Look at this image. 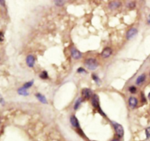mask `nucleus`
Instances as JSON below:
<instances>
[{
  "label": "nucleus",
  "instance_id": "24",
  "mask_svg": "<svg viewBox=\"0 0 150 141\" xmlns=\"http://www.w3.org/2000/svg\"><path fill=\"white\" fill-rule=\"evenodd\" d=\"M0 35H1V42H2L3 40H4V35H3V32L2 31V32L0 33Z\"/></svg>",
  "mask_w": 150,
  "mask_h": 141
},
{
  "label": "nucleus",
  "instance_id": "17",
  "mask_svg": "<svg viewBox=\"0 0 150 141\" xmlns=\"http://www.w3.org/2000/svg\"><path fill=\"white\" fill-rule=\"evenodd\" d=\"M33 83H34V81H29V82H27V83H24V85L23 86V87L27 89L30 88V87L33 85Z\"/></svg>",
  "mask_w": 150,
  "mask_h": 141
},
{
  "label": "nucleus",
  "instance_id": "6",
  "mask_svg": "<svg viewBox=\"0 0 150 141\" xmlns=\"http://www.w3.org/2000/svg\"><path fill=\"white\" fill-rule=\"evenodd\" d=\"M26 62L27 66L29 67H33L35 65V59L32 55L27 56L26 59Z\"/></svg>",
  "mask_w": 150,
  "mask_h": 141
},
{
  "label": "nucleus",
  "instance_id": "2",
  "mask_svg": "<svg viewBox=\"0 0 150 141\" xmlns=\"http://www.w3.org/2000/svg\"><path fill=\"white\" fill-rule=\"evenodd\" d=\"M112 124L114 126V129H115V132H116L117 136L119 137H122L124 135V129H123L122 126L118 123L114 122V121H112Z\"/></svg>",
  "mask_w": 150,
  "mask_h": 141
},
{
  "label": "nucleus",
  "instance_id": "13",
  "mask_svg": "<svg viewBox=\"0 0 150 141\" xmlns=\"http://www.w3.org/2000/svg\"><path fill=\"white\" fill-rule=\"evenodd\" d=\"M145 81H146V75L145 74H142V75H139L137 78V79H136V84L137 85H141Z\"/></svg>",
  "mask_w": 150,
  "mask_h": 141
},
{
  "label": "nucleus",
  "instance_id": "8",
  "mask_svg": "<svg viewBox=\"0 0 150 141\" xmlns=\"http://www.w3.org/2000/svg\"><path fill=\"white\" fill-rule=\"evenodd\" d=\"M128 103H129V105L130 107L134 108L138 105V100L135 97L130 96L129 98V100H128Z\"/></svg>",
  "mask_w": 150,
  "mask_h": 141
},
{
  "label": "nucleus",
  "instance_id": "22",
  "mask_svg": "<svg viewBox=\"0 0 150 141\" xmlns=\"http://www.w3.org/2000/svg\"><path fill=\"white\" fill-rule=\"evenodd\" d=\"M77 72H78V73H87L86 70L83 68H82V67H79L78 70H77Z\"/></svg>",
  "mask_w": 150,
  "mask_h": 141
},
{
  "label": "nucleus",
  "instance_id": "18",
  "mask_svg": "<svg viewBox=\"0 0 150 141\" xmlns=\"http://www.w3.org/2000/svg\"><path fill=\"white\" fill-rule=\"evenodd\" d=\"M145 133H146V139H149V138H150V126L147 127V128L145 129Z\"/></svg>",
  "mask_w": 150,
  "mask_h": 141
},
{
  "label": "nucleus",
  "instance_id": "23",
  "mask_svg": "<svg viewBox=\"0 0 150 141\" xmlns=\"http://www.w3.org/2000/svg\"><path fill=\"white\" fill-rule=\"evenodd\" d=\"M128 6H129L130 7H131V8H133V7H135V3L133 2H130Z\"/></svg>",
  "mask_w": 150,
  "mask_h": 141
},
{
  "label": "nucleus",
  "instance_id": "15",
  "mask_svg": "<svg viewBox=\"0 0 150 141\" xmlns=\"http://www.w3.org/2000/svg\"><path fill=\"white\" fill-rule=\"evenodd\" d=\"M81 102H82V99H81V98H78V100L76 101L75 104H74V110H77V109H78V107H80Z\"/></svg>",
  "mask_w": 150,
  "mask_h": 141
},
{
  "label": "nucleus",
  "instance_id": "30",
  "mask_svg": "<svg viewBox=\"0 0 150 141\" xmlns=\"http://www.w3.org/2000/svg\"><path fill=\"white\" fill-rule=\"evenodd\" d=\"M111 141H119V140H116V139H115V140H111Z\"/></svg>",
  "mask_w": 150,
  "mask_h": 141
},
{
  "label": "nucleus",
  "instance_id": "12",
  "mask_svg": "<svg viewBox=\"0 0 150 141\" xmlns=\"http://www.w3.org/2000/svg\"><path fill=\"white\" fill-rule=\"evenodd\" d=\"M35 96L37 98V100L40 101V102H42V103H43V104H47L48 103L46 98L45 97V96H43L41 94L37 93V94H35Z\"/></svg>",
  "mask_w": 150,
  "mask_h": 141
},
{
  "label": "nucleus",
  "instance_id": "27",
  "mask_svg": "<svg viewBox=\"0 0 150 141\" xmlns=\"http://www.w3.org/2000/svg\"><path fill=\"white\" fill-rule=\"evenodd\" d=\"M1 104L3 105H4V100H3V98L2 97H1Z\"/></svg>",
  "mask_w": 150,
  "mask_h": 141
},
{
  "label": "nucleus",
  "instance_id": "7",
  "mask_svg": "<svg viewBox=\"0 0 150 141\" xmlns=\"http://www.w3.org/2000/svg\"><path fill=\"white\" fill-rule=\"evenodd\" d=\"M81 94L85 99H89L92 94V92L89 89H83L81 91Z\"/></svg>",
  "mask_w": 150,
  "mask_h": 141
},
{
  "label": "nucleus",
  "instance_id": "5",
  "mask_svg": "<svg viewBox=\"0 0 150 141\" xmlns=\"http://www.w3.org/2000/svg\"><path fill=\"white\" fill-rule=\"evenodd\" d=\"M138 34V30L135 29V28H131L129 30L127 31V40H131L136 35Z\"/></svg>",
  "mask_w": 150,
  "mask_h": 141
},
{
  "label": "nucleus",
  "instance_id": "14",
  "mask_svg": "<svg viewBox=\"0 0 150 141\" xmlns=\"http://www.w3.org/2000/svg\"><path fill=\"white\" fill-rule=\"evenodd\" d=\"M18 93L21 96H28L29 95V92L27 91V89L24 88V87H21L20 89H18Z\"/></svg>",
  "mask_w": 150,
  "mask_h": 141
},
{
  "label": "nucleus",
  "instance_id": "28",
  "mask_svg": "<svg viewBox=\"0 0 150 141\" xmlns=\"http://www.w3.org/2000/svg\"><path fill=\"white\" fill-rule=\"evenodd\" d=\"M0 3H1V5H5V1L2 0V1H0Z\"/></svg>",
  "mask_w": 150,
  "mask_h": 141
},
{
  "label": "nucleus",
  "instance_id": "9",
  "mask_svg": "<svg viewBox=\"0 0 150 141\" xmlns=\"http://www.w3.org/2000/svg\"><path fill=\"white\" fill-rule=\"evenodd\" d=\"M111 54H112V50H111V48H109V47L108 48H105L103 50V52L101 53V55H102V56L103 58H109Z\"/></svg>",
  "mask_w": 150,
  "mask_h": 141
},
{
  "label": "nucleus",
  "instance_id": "19",
  "mask_svg": "<svg viewBox=\"0 0 150 141\" xmlns=\"http://www.w3.org/2000/svg\"><path fill=\"white\" fill-rule=\"evenodd\" d=\"M92 79H93L94 81H95L97 83H98L99 84V83H100V78H98V76L97 75H95V74H92Z\"/></svg>",
  "mask_w": 150,
  "mask_h": 141
},
{
  "label": "nucleus",
  "instance_id": "1",
  "mask_svg": "<svg viewBox=\"0 0 150 141\" xmlns=\"http://www.w3.org/2000/svg\"><path fill=\"white\" fill-rule=\"evenodd\" d=\"M84 65L88 68L89 70H94L98 68V63L95 59L93 58H89L87 59L84 62Z\"/></svg>",
  "mask_w": 150,
  "mask_h": 141
},
{
  "label": "nucleus",
  "instance_id": "29",
  "mask_svg": "<svg viewBox=\"0 0 150 141\" xmlns=\"http://www.w3.org/2000/svg\"><path fill=\"white\" fill-rule=\"evenodd\" d=\"M148 98H149V100H150V92L149 93V94H148Z\"/></svg>",
  "mask_w": 150,
  "mask_h": 141
},
{
  "label": "nucleus",
  "instance_id": "3",
  "mask_svg": "<svg viewBox=\"0 0 150 141\" xmlns=\"http://www.w3.org/2000/svg\"><path fill=\"white\" fill-rule=\"evenodd\" d=\"M92 105L93 106L94 108H97L98 109L99 113L102 115V116H105V115L103 113V112L101 111L100 109V104H99V97L97 94H94L93 98H92Z\"/></svg>",
  "mask_w": 150,
  "mask_h": 141
},
{
  "label": "nucleus",
  "instance_id": "10",
  "mask_svg": "<svg viewBox=\"0 0 150 141\" xmlns=\"http://www.w3.org/2000/svg\"><path fill=\"white\" fill-rule=\"evenodd\" d=\"M70 123L72 124V126L73 127H76V128H79V121H78V118H76V116H72L70 117Z\"/></svg>",
  "mask_w": 150,
  "mask_h": 141
},
{
  "label": "nucleus",
  "instance_id": "26",
  "mask_svg": "<svg viewBox=\"0 0 150 141\" xmlns=\"http://www.w3.org/2000/svg\"><path fill=\"white\" fill-rule=\"evenodd\" d=\"M142 101H143L144 102H146V100L145 99L144 95V94H142Z\"/></svg>",
  "mask_w": 150,
  "mask_h": 141
},
{
  "label": "nucleus",
  "instance_id": "16",
  "mask_svg": "<svg viewBox=\"0 0 150 141\" xmlns=\"http://www.w3.org/2000/svg\"><path fill=\"white\" fill-rule=\"evenodd\" d=\"M40 77L42 79H47L48 78V72L46 71H42V73L40 75Z\"/></svg>",
  "mask_w": 150,
  "mask_h": 141
},
{
  "label": "nucleus",
  "instance_id": "20",
  "mask_svg": "<svg viewBox=\"0 0 150 141\" xmlns=\"http://www.w3.org/2000/svg\"><path fill=\"white\" fill-rule=\"evenodd\" d=\"M54 2H55L56 5H57V6H59V7L62 6V5L65 4V1H62V0H59V1H54Z\"/></svg>",
  "mask_w": 150,
  "mask_h": 141
},
{
  "label": "nucleus",
  "instance_id": "4",
  "mask_svg": "<svg viewBox=\"0 0 150 141\" xmlns=\"http://www.w3.org/2000/svg\"><path fill=\"white\" fill-rule=\"evenodd\" d=\"M71 56L75 59H79L82 57V53L78 49H76L75 48H71Z\"/></svg>",
  "mask_w": 150,
  "mask_h": 141
},
{
  "label": "nucleus",
  "instance_id": "11",
  "mask_svg": "<svg viewBox=\"0 0 150 141\" xmlns=\"http://www.w3.org/2000/svg\"><path fill=\"white\" fill-rule=\"evenodd\" d=\"M121 5V2H116V1H113V2H111L109 4V7L110 9L111 10H114V9H116L120 7Z\"/></svg>",
  "mask_w": 150,
  "mask_h": 141
},
{
  "label": "nucleus",
  "instance_id": "25",
  "mask_svg": "<svg viewBox=\"0 0 150 141\" xmlns=\"http://www.w3.org/2000/svg\"><path fill=\"white\" fill-rule=\"evenodd\" d=\"M147 23H148V24L150 25V15H149L148 18H147Z\"/></svg>",
  "mask_w": 150,
  "mask_h": 141
},
{
  "label": "nucleus",
  "instance_id": "21",
  "mask_svg": "<svg viewBox=\"0 0 150 141\" xmlns=\"http://www.w3.org/2000/svg\"><path fill=\"white\" fill-rule=\"evenodd\" d=\"M136 91H137V89H136V88H135L134 86H130V87L129 88V91L130 92V93H132V94H134V93H135Z\"/></svg>",
  "mask_w": 150,
  "mask_h": 141
}]
</instances>
